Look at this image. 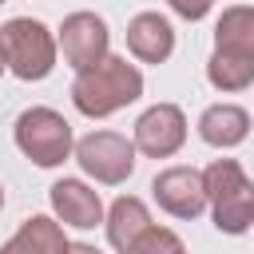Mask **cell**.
<instances>
[{
  "instance_id": "7c38bea8",
  "label": "cell",
  "mask_w": 254,
  "mask_h": 254,
  "mask_svg": "<svg viewBox=\"0 0 254 254\" xmlns=\"http://www.w3.org/2000/svg\"><path fill=\"white\" fill-rule=\"evenodd\" d=\"M0 254H67V234L60 218L32 214L20 222V230L0 246Z\"/></svg>"
},
{
  "instance_id": "52a82bcc",
  "label": "cell",
  "mask_w": 254,
  "mask_h": 254,
  "mask_svg": "<svg viewBox=\"0 0 254 254\" xmlns=\"http://www.w3.org/2000/svg\"><path fill=\"white\" fill-rule=\"evenodd\" d=\"M135 151L151 159H171L187 143V115L175 103H155L135 119Z\"/></svg>"
},
{
  "instance_id": "4fadbf2b",
  "label": "cell",
  "mask_w": 254,
  "mask_h": 254,
  "mask_svg": "<svg viewBox=\"0 0 254 254\" xmlns=\"http://www.w3.org/2000/svg\"><path fill=\"white\" fill-rule=\"evenodd\" d=\"M198 135L202 143L226 151V147H238L246 135H250V115L246 107L238 103H210L202 115H198Z\"/></svg>"
},
{
  "instance_id": "3957f363",
  "label": "cell",
  "mask_w": 254,
  "mask_h": 254,
  "mask_svg": "<svg viewBox=\"0 0 254 254\" xmlns=\"http://www.w3.org/2000/svg\"><path fill=\"white\" fill-rule=\"evenodd\" d=\"M56 36L40 24V20H32V16H16V20H8L4 28H0V56H4V67L16 75V79H24V83H32V79H44L52 67H56Z\"/></svg>"
},
{
  "instance_id": "8992f818",
  "label": "cell",
  "mask_w": 254,
  "mask_h": 254,
  "mask_svg": "<svg viewBox=\"0 0 254 254\" xmlns=\"http://www.w3.org/2000/svg\"><path fill=\"white\" fill-rule=\"evenodd\" d=\"M56 44L64 48L67 67L87 71V67H95V64L107 56V48H111V32H107V24H103L95 12H71V16H64Z\"/></svg>"
},
{
  "instance_id": "9c48e42d",
  "label": "cell",
  "mask_w": 254,
  "mask_h": 254,
  "mask_svg": "<svg viewBox=\"0 0 254 254\" xmlns=\"http://www.w3.org/2000/svg\"><path fill=\"white\" fill-rule=\"evenodd\" d=\"M48 202H52V214H56L64 226H75V230H95V226L103 222V202H99V190H91L83 179H60V183H52Z\"/></svg>"
},
{
  "instance_id": "8fae6325",
  "label": "cell",
  "mask_w": 254,
  "mask_h": 254,
  "mask_svg": "<svg viewBox=\"0 0 254 254\" xmlns=\"http://www.w3.org/2000/svg\"><path fill=\"white\" fill-rule=\"evenodd\" d=\"M103 226H107V242H111L119 254H131L135 242H139L155 222H151V210L143 206V198H135V194H119V198L111 202Z\"/></svg>"
},
{
  "instance_id": "d6986e66",
  "label": "cell",
  "mask_w": 254,
  "mask_h": 254,
  "mask_svg": "<svg viewBox=\"0 0 254 254\" xmlns=\"http://www.w3.org/2000/svg\"><path fill=\"white\" fill-rule=\"evenodd\" d=\"M4 71H8V67H4V56H0V75H4Z\"/></svg>"
},
{
  "instance_id": "ffe728a7",
  "label": "cell",
  "mask_w": 254,
  "mask_h": 254,
  "mask_svg": "<svg viewBox=\"0 0 254 254\" xmlns=\"http://www.w3.org/2000/svg\"><path fill=\"white\" fill-rule=\"evenodd\" d=\"M0 206H4V183H0Z\"/></svg>"
},
{
  "instance_id": "2e32d148",
  "label": "cell",
  "mask_w": 254,
  "mask_h": 254,
  "mask_svg": "<svg viewBox=\"0 0 254 254\" xmlns=\"http://www.w3.org/2000/svg\"><path fill=\"white\" fill-rule=\"evenodd\" d=\"M131 254H187V246H183V238H179L175 230H167V226H151V230L135 242Z\"/></svg>"
},
{
  "instance_id": "ba28073f",
  "label": "cell",
  "mask_w": 254,
  "mask_h": 254,
  "mask_svg": "<svg viewBox=\"0 0 254 254\" xmlns=\"http://www.w3.org/2000/svg\"><path fill=\"white\" fill-rule=\"evenodd\" d=\"M151 194L171 218H198L206 210V183H202V171H194V167L159 171L151 179Z\"/></svg>"
},
{
  "instance_id": "e0dca14e",
  "label": "cell",
  "mask_w": 254,
  "mask_h": 254,
  "mask_svg": "<svg viewBox=\"0 0 254 254\" xmlns=\"http://www.w3.org/2000/svg\"><path fill=\"white\" fill-rule=\"evenodd\" d=\"M167 4H171L183 20H202V16L210 12V4H214V0H167Z\"/></svg>"
},
{
  "instance_id": "44dd1931",
  "label": "cell",
  "mask_w": 254,
  "mask_h": 254,
  "mask_svg": "<svg viewBox=\"0 0 254 254\" xmlns=\"http://www.w3.org/2000/svg\"><path fill=\"white\" fill-rule=\"evenodd\" d=\"M0 4H4V0H0Z\"/></svg>"
},
{
  "instance_id": "6da1fadb",
  "label": "cell",
  "mask_w": 254,
  "mask_h": 254,
  "mask_svg": "<svg viewBox=\"0 0 254 254\" xmlns=\"http://www.w3.org/2000/svg\"><path fill=\"white\" fill-rule=\"evenodd\" d=\"M139 95H143V71L123 56H103L95 67L75 71V83H71V103L87 119H107L119 107L135 103Z\"/></svg>"
},
{
  "instance_id": "30bf717a",
  "label": "cell",
  "mask_w": 254,
  "mask_h": 254,
  "mask_svg": "<svg viewBox=\"0 0 254 254\" xmlns=\"http://www.w3.org/2000/svg\"><path fill=\"white\" fill-rule=\"evenodd\" d=\"M127 48L143 64H163L175 52V28H171V20L159 16V12L131 16V24H127Z\"/></svg>"
},
{
  "instance_id": "9a60e30c",
  "label": "cell",
  "mask_w": 254,
  "mask_h": 254,
  "mask_svg": "<svg viewBox=\"0 0 254 254\" xmlns=\"http://www.w3.org/2000/svg\"><path fill=\"white\" fill-rule=\"evenodd\" d=\"M206 79L218 91H246L254 83V60L226 52V48H214V56L206 60Z\"/></svg>"
},
{
  "instance_id": "5b68a950",
  "label": "cell",
  "mask_w": 254,
  "mask_h": 254,
  "mask_svg": "<svg viewBox=\"0 0 254 254\" xmlns=\"http://www.w3.org/2000/svg\"><path fill=\"white\" fill-rule=\"evenodd\" d=\"M75 163L103 187H119L135 171V143L119 131H91L75 143Z\"/></svg>"
},
{
  "instance_id": "7a4b0ae2",
  "label": "cell",
  "mask_w": 254,
  "mask_h": 254,
  "mask_svg": "<svg viewBox=\"0 0 254 254\" xmlns=\"http://www.w3.org/2000/svg\"><path fill=\"white\" fill-rule=\"evenodd\" d=\"M206 206L222 234H246L254 226V183L234 159H214L202 171Z\"/></svg>"
},
{
  "instance_id": "5bb4252c",
  "label": "cell",
  "mask_w": 254,
  "mask_h": 254,
  "mask_svg": "<svg viewBox=\"0 0 254 254\" xmlns=\"http://www.w3.org/2000/svg\"><path fill=\"white\" fill-rule=\"evenodd\" d=\"M214 48H226V52H238V56L254 60V8L250 4H234L218 16Z\"/></svg>"
},
{
  "instance_id": "277c9868",
  "label": "cell",
  "mask_w": 254,
  "mask_h": 254,
  "mask_svg": "<svg viewBox=\"0 0 254 254\" xmlns=\"http://www.w3.org/2000/svg\"><path fill=\"white\" fill-rule=\"evenodd\" d=\"M16 147L36 163V167H60L64 159H71L75 139H71V123L52 111V107H28L16 119Z\"/></svg>"
},
{
  "instance_id": "ac0fdd59",
  "label": "cell",
  "mask_w": 254,
  "mask_h": 254,
  "mask_svg": "<svg viewBox=\"0 0 254 254\" xmlns=\"http://www.w3.org/2000/svg\"><path fill=\"white\" fill-rule=\"evenodd\" d=\"M67 254H103V250L91 242H67Z\"/></svg>"
}]
</instances>
